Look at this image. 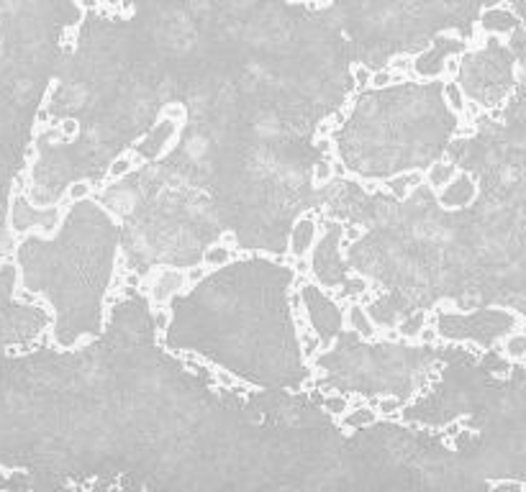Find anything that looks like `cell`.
Segmentation results:
<instances>
[{
	"mask_svg": "<svg viewBox=\"0 0 526 492\" xmlns=\"http://www.w3.org/2000/svg\"><path fill=\"white\" fill-rule=\"evenodd\" d=\"M462 72V57H447L445 59V67H442V77H457Z\"/></svg>",
	"mask_w": 526,
	"mask_h": 492,
	"instance_id": "cell-25",
	"label": "cell"
},
{
	"mask_svg": "<svg viewBox=\"0 0 526 492\" xmlns=\"http://www.w3.org/2000/svg\"><path fill=\"white\" fill-rule=\"evenodd\" d=\"M370 405L380 413V418H393V421L400 418V411H403V400L396 397V395H382L380 400H375Z\"/></svg>",
	"mask_w": 526,
	"mask_h": 492,
	"instance_id": "cell-11",
	"label": "cell"
},
{
	"mask_svg": "<svg viewBox=\"0 0 526 492\" xmlns=\"http://www.w3.org/2000/svg\"><path fill=\"white\" fill-rule=\"evenodd\" d=\"M211 377H213V382H216V385H218V390H234V387H239L242 393H244V390H249V387L242 385V382H239V377L231 375L228 369L211 367Z\"/></svg>",
	"mask_w": 526,
	"mask_h": 492,
	"instance_id": "cell-12",
	"label": "cell"
},
{
	"mask_svg": "<svg viewBox=\"0 0 526 492\" xmlns=\"http://www.w3.org/2000/svg\"><path fill=\"white\" fill-rule=\"evenodd\" d=\"M442 95H445L447 108L452 110L454 116H462L465 100H467V95H465L462 85H460V82H454V77H447L445 88H442Z\"/></svg>",
	"mask_w": 526,
	"mask_h": 492,
	"instance_id": "cell-10",
	"label": "cell"
},
{
	"mask_svg": "<svg viewBox=\"0 0 526 492\" xmlns=\"http://www.w3.org/2000/svg\"><path fill=\"white\" fill-rule=\"evenodd\" d=\"M490 490H516V492H524V482H511V480H493L488 482Z\"/></svg>",
	"mask_w": 526,
	"mask_h": 492,
	"instance_id": "cell-29",
	"label": "cell"
},
{
	"mask_svg": "<svg viewBox=\"0 0 526 492\" xmlns=\"http://www.w3.org/2000/svg\"><path fill=\"white\" fill-rule=\"evenodd\" d=\"M34 124H37V131L41 134L44 128H49V126L57 124V121H55V116H52V110H49L46 106H41L37 110V116H34Z\"/></svg>",
	"mask_w": 526,
	"mask_h": 492,
	"instance_id": "cell-24",
	"label": "cell"
},
{
	"mask_svg": "<svg viewBox=\"0 0 526 492\" xmlns=\"http://www.w3.org/2000/svg\"><path fill=\"white\" fill-rule=\"evenodd\" d=\"M75 6H77L82 13H88V10H98L100 0H75Z\"/></svg>",
	"mask_w": 526,
	"mask_h": 492,
	"instance_id": "cell-34",
	"label": "cell"
},
{
	"mask_svg": "<svg viewBox=\"0 0 526 492\" xmlns=\"http://www.w3.org/2000/svg\"><path fill=\"white\" fill-rule=\"evenodd\" d=\"M208 272H211V269L206 267V264H195V267L182 269V275H185V290H191L193 285H198V282H203Z\"/></svg>",
	"mask_w": 526,
	"mask_h": 492,
	"instance_id": "cell-20",
	"label": "cell"
},
{
	"mask_svg": "<svg viewBox=\"0 0 526 492\" xmlns=\"http://www.w3.org/2000/svg\"><path fill=\"white\" fill-rule=\"evenodd\" d=\"M382 190H388L390 195L396 197V200H406V197L411 195V190H409V182H406V172L403 175H396V177H388L385 182L380 185Z\"/></svg>",
	"mask_w": 526,
	"mask_h": 492,
	"instance_id": "cell-13",
	"label": "cell"
},
{
	"mask_svg": "<svg viewBox=\"0 0 526 492\" xmlns=\"http://www.w3.org/2000/svg\"><path fill=\"white\" fill-rule=\"evenodd\" d=\"M92 190H95V182H90V179H77L72 185H67L64 195L70 197L72 203H82V200H88V197L92 195Z\"/></svg>",
	"mask_w": 526,
	"mask_h": 492,
	"instance_id": "cell-14",
	"label": "cell"
},
{
	"mask_svg": "<svg viewBox=\"0 0 526 492\" xmlns=\"http://www.w3.org/2000/svg\"><path fill=\"white\" fill-rule=\"evenodd\" d=\"M336 128H339V126H336L334 118H331V116L324 118V121H321V124L316 126V139H321V136H331V134L336 131Z\"/></svg>",
	"mask_w": 526,
	"mask_h": 492,
	"instance_id": "cell-31",
	"label": "cell"
},
{
	"mask_svg": "<svg viewBox=\"0 0 526 492\" xmlns=\"http://www.w3.org/2000/svg\"><path fill=\"white\" fill-rule=\"evenodd\" d=\"M170 323H173V313H170V308L167 305H157L155 308V326H157V333L164 336L167 328H170Z\"/></svg>",
	"mask_w": 526,
	"mask_h": 492,
	"instance_id": "cell-22",
	"label": "cell"
},
{
	"mask_svg": "<svg viewBox=\"0 0 526 492\" xmlns=\"http://www.w3.org/2000/svg\"><path fill=\"white\" fill-rule=\"evenodd\" d=\"M162 116L170 118V121H175V124L182 128L185 121H188V108L182 106V103H167V106L162 108Z\"/></svg>",
	"mask_w": 526,
	"mask_h": 492,
	"instance_id": "cell-19",
	"label": "cell"
},
{
	"mask_svg": "<svg viewBox=\"0 0 526 492\" xmlns=\"http://www.w3.org/2000/svg\"><path fill=\"white\" fill-rule=\"evenodd\" d=\"M370 77H372V67L364 62H357L352 67V82L357 88H370Z\"/></svg>",
	"mask_w": 526,
	"mask_h": 492,
	"instance_id": "cell-21",
	"label": "cell"
},
{
	"mask_svg": "<svg viewBox=\"0 0 526 492\" xmlns=\"http://www.w3.org/2000/svg\"><path fill=\"white\" fill-rule=\"evenodd\" d=\"M380 421V413L375 411L370 403L360 405V408H349L347 413L339 415V426L342 429H367V426H375V423Z\"/></svg>",
	"mask_w": 526,
	"mask_h": 492,
	"instance_id": "cell-5",
	"label": "cell"
},
{
	"mask_svg": "<svg viewBox=\"0 0 526 492\" xmlns=\"http://www.w3.org/2000/svg\"><path fill=\"white\" fill-rule=\"evenodd\" d=\"M318 333H306V336H298L300 341V354H303V362H313L318 357Z\"/></svg>",
	"mask_w": 526,
	"mask_h": 492,
	"instance_id": "cell-16",
	"label": "cell"
},
{
	"mask_svg": "<svg viewBox=\"0 0 526 492\" xmlns=\"http://www.w3.org/2000/svg\"><path fill=\"white\" fill-rule=\"evenodd\" d=\"M370 88H375V90L390 88V70H388V67H385V70L372 72V77H370Z\"/></svg>",
	"mask_w": 526,
	"mask_h": 492,
	"instance_id": "cell-26",
	"label": "cell"
},
{
	"mask_svg": "<svg viewBox=\"0 0 526 492\" xmlns=\"http://www.w3.org/2000/svg\"><path fill=\"white\" fill-rule=\"evenodd\" d=\"M57 128L62 134V144L75 141L80 136V121L77 118H62V121H57Z\"/></svg>",
	"mask_w": 526,
	"mask_h": 492,
	"instance_id": "cell-18",
	"label": "cell"
},
{
	"mask_svg": "<svg viewBox=\"0 0 526 492\" xmlns=\"http://www.w3.org/2000/svg\"><path fill=\"white\" fill-rule=\"evenodd\" d=\"M362 233H364L362 226H354V224L342 226V239H344L347 244H352V242H357V239H362Z\"/></svg>",
	"mask_w": 526,
	"mask_h": 492,
	"instance_id": "cell-27",
	"label": "cell"
},
{
	"mask_svg": "<svg viewBox=\"0 0 526 492\" xmlns=\"http://www.w3.org/2000/svg\"><path fill=\"white\" fill-rule=\"evenodd\" d=\"M436 315H460V305L457 300H442V303L434 308Z\"/></svg>",
	"mask_w": 526,
	"mask_h": 492,
	"instance_id": "cell-28",
	"label": "cell"
},
{
	"mask_svg": "<svg viewBox=\"0 0 526 492\" xmlns=\"http://www.w3.org/2000/svg\"><path fill=\"white\" fill-rule=\"evenodd\" d=\"M144 164V157L139 152H134V149H128L126 154H121V157H116V161L110 164L108 167V182L110 179H121V177H126L128 172H134V170H139Z\"/></svg>",
	"mask_w": 526,
	"mask_h": 492,
	"instance_id": "cell-7",
	"label": "cell"
},
{
	"mask_svg": "<svg viewBox=\"0 0 526 492\" xmlns=\"http://www.w3.org/2000/svg\"><path fill=\"white\" fill-rule=\"evenodd\" d=\"M457 172H460V164H454V161H434V164L424 172V182H427L434 193H439V190H445V185H449V179H452Z\"/></svg>",
	"mask_w": 526,
	"mask_h": 492,
	"instance_id": "cell-6",
	"label": "cell"
},
{
	"mask_svg": "<svg viewBox=\"0 0 526 492\" xmlns=\"http://www.w3.org/2000/svg\"><path fill=\"white\" fill-rule=\"evenodd\" d=\"M418 344H424V346H434L442 341V331H439V326H421V331L416 336Z\"/></svg>",
	"mask_w": 526,
	"mask_h": 492,
	"instance_id": "cell-23",
	"label": "cell"
},
{
	"mask_svg": "<svg viewBox=\"0 0 526 492\" xmlns=\"http://www.w3.org/2000/svg\"><path fill=\"white\" fill-rule=\"evenodd\" d=\"M13 300L16 303H26V305H34V303H39V295L37 293H26L23 287H19L16 293H13Z\"/></svg>",
	"mask_w": 526,
	"mask_h": 492,
	"instance_id": "cell-32",
	"label": "cell"
},
{
	"mask_svg": "<svg viewBox=\"0 0 526 492\" xmlns=\"http://www.w3.org/2000/svg\"><path fill=\"white\" fill-rule=\"evenodd\" d=\"M318 236V224L313 221V215H300V221L293 226L291 242H288V254L293 257H309L313 246H316Z\"/></svg>",
	"mask_w": 526,
	"mask_h": 492,
	"instance_id": "cell-3",
	"label": "cell"
},
{
	"mask_svg": "<svg viewBox=\"0 0 526 492\" xmlns=\"http://www.w3.org/2000/svg\"><path fill=\"white\" fill-rule=\"evenodd\" d=\"M406 182H409V190L413 193V190H418L421 185H424V170H409L406 172Z\"/></svg>",
	"mask_w": 526,
	"mask_h": 492,
	"instance_id": "cell-30",
	"label": "cell"
},
{
	"mask_svg": "<svg viewBox=\"0 0 526 492\" xmlns=\"http://www.w3.org/2000/svg\"><path fill=\"white\" fill-rule=\"evenodd\" d=\"M321 408L329 413V415H342V413H347L349 411V400H347L344 395H339V393H334V395H327L324 400H321Z\"/></svg>",
	"mask_w": 526,
	"mask_h": 492,
	"instance_id": "cell-15",
	"label": "cell"
},
{
	"mask_svg": "<svg viewBox=\"0 0 526 492\" xmlns=\"http://www.w3.org/2000/svg\"><path fill=\"white\" fill-rule=\"evenodd\" d=\"M236 259V251L231 249V246H224V244H213V246H208V249L203 251V259H200V264H206V267L213 272V269L218 267H226L228 262H234Z\"/></svg>",
	"mask_w": 526,
	"mask_h": 492,
	"instance_id": "cell-9",
	"label": "cell"
},
{
	"mask_svg": "<svg viewBox=\"0 0 526 492\" xmlns=\"http://www.w3.org/2000/svg\"><path fill=\"white\" fill-rule=\"evenodd\" d=\"M514 75H516V85H524V64H521V59L514 62Z\"/></svg>",
	"mask_w": 526,
	"mask_h": 492,
	"instance_id": "cell-35",
	"label": "cell"
},
{
	"mask_svg": "<svg viewBox=\"0 0 526 492\" xmlns=\"http://www.w3.org/2000/svg\"><path fill=\"white\" fill-rule=\"evenodd\" d=\"M518 23H521V18L508 8L506 3H496V6L485 8L483 10V18L478 21V26H480L485 34H496V36L511 34Z\"/></svg>",
	"mask_w": 526,
	"mask_h": 492,
	"instance_id": "cell-2",
	"label": "cell"
},
{
	"mask_svg": "<svg viewBox=\"0 0 526 492\" xmlns=\"http://www.w3.org/2000/svg\"><path fill=\"white\" fill-rule=\"evenodd\" d=\"M500 354L508 359V362H514V364H521L526 359V336H524V328H516V331L506 336V339L500 341Z\"/></svg>",
	"mask_w": 526,
	"mask_h": 492,
	"instance_id": "cell-8",
	"label": "cell"
},
{
	"mask_svg": "<svg viewBox=\"0 0 526 492\" xmlns=\"http://www.w3.org/2000/svg\"><path fill=\"white\" fill-rule=\"evenodd\" d=\"M331 179H334V167H331V161L324 157L321 161L313 164V185L321 188V185H329Z\"/></svg>",
	"mask_w": 526,
	"mask_h": 492,
	"instance_id": "cell-17",
	"label": "cell"
},
{
	"mask_svg": "<svg viewBox=\"0 0 526 492\" xmlns=\"http://www.w3.org/2000/svg\"><path fill=\"white\" fill-rule=\"evenodd\" d=\"M155 277L157 279L152 282L149 297H152L157 305H167L173 295L188 293V290H185V275H182V269H155Z\"/></svg>",
	"mask_w": 526,
	"mask_h": 492,
	"instance_id": "cell-1",
	"label": "cell"
},
{
	"mask_svg": "<svg viewBox=\"0 0 526 492\" xmlns=\"http://www.w3.org/2000/svg\"><path fill=\"white\" fill-rule=\"evenodd\" d=\"M344 326L349 331H354L360 339L364 341H378V323L372 321L370 313H367V308H362L360 300H349L344 305Z\"/></svg>",
	"mask_w": 526,
	"mask_h": 492,
	"instance_id": "cell-4",
	"label": "cell"
},
{
	"mask_svg": "<svg viewBox=\"0 0 526 492\" xmlns=\"http://www.w3.org/2000/svg\"><path fill=\"white\" fill-rule=\"evenodd\" d=\"M218 244H224V246H239V236H236L234 231H224L221 236H218Z\"/></svg>",
	"mask_w": 526,
	"mask_h": 492,
	"instance_id": "cell-33",
	"label": "cell"
}]
</instances>
